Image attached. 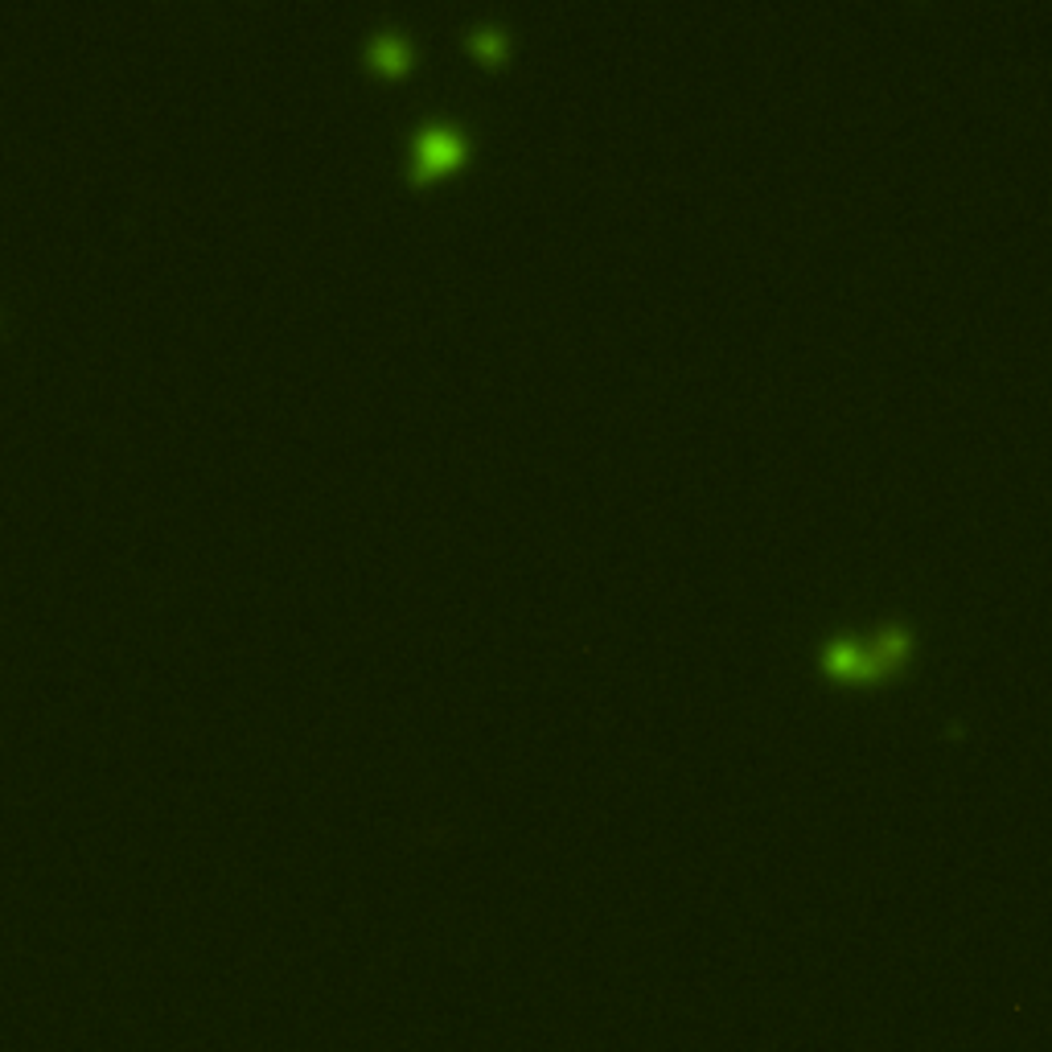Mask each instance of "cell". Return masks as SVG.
<instances>
[{
  "mask_svg": "<svg viewBox=\"0 0 1052 1052\" xmlns=\"http://www.w3.org/2000/svg\"><path fill=\"white\" fill-rule=\"evenodd\" d=\"M461 152V145H457V136L453 132H444V128H432L420 140V169H441V165H448L453 157Z\"/></svg>",
  "mask_w": 1052,
  "mask_h": 1052,
  "instance_id": "cell-1",
  "label": "cell"
},
{
  "mask_svg": "<svg viewBox=\"0 0 1052 1052\" xmlns=\"http://www.w3.org/2000/svg\"><path fill=\"white\" fill-rule=\"evenodd\" d=\"M374 58H379V66H404V41L399 37H379L374 41Z\"/></svg>",
  "mask_w": 1052,
  "mask_h": 1052,
  "instance_id": "cell-2",
  "label": "cell"
}]
</instances>
